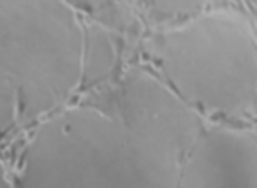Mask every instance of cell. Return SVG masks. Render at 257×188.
<instances>
[{"label":"cell","mask_w":257,"mask_h":188,"mask_svg":"<svg viewBox=\"0 0 257 188\" xmlns=\"http://www.w3.org/2000/svg\"><path fill=\"white\" fill-rule=\"evenodd\" d=\"M147 65L204 120L253 127L257 34L234 4H197L185 18L159 27L143 43Z\"/></svg>","instance_id":"cell-1"},{"label":"cell","mask_w":257,"mask_h":188,"mask_svg":"<svg viewBox=\"0 0 257 188\" xmlns=\"http://www.w3.org/2000/svg\"><path fill=\"white\" fill-rule=\"evenodd\" d=\"M85 53L76 6L0 0V137L71 106L85 83Z\"/></svg>","instance_id":"cell-2"},{"label":"cell","mask_w":257,"mask_h":188,"mask_svg":"<svg viewBox=\"0 0 257 188\" xmlns=\"http://www.w3.org/2000/svg\"><path fill=\"white\" fill-rule=\"evenodd\" d=\"M97 107L116 127L138 188H176L208 121L145 65L121 72Z\"/></svg>","instance_id":"cell-3"},{"label":"cell","mask_w":257,"mask_h":188,"mask_svg":"<svg viewBox=\"0 0 257 188\" xmlns=\"http://www.w3.org/2000/svg\"><path fill=\"white\" fill-rule=\"evenodd\" d=\"M15 188H138L114 123L93 104L39 123L22 153Z\"/></svg>","instance_id":"cell-4"},{"label":"cell","mask_w":257,"mask_h":188,"mask_svg":"<svg viewBox=\"0 0 257 188\" xmlns=\"http://www.w3.org/2000/svg\"><path fill=\"white\" fill-rule=\"evenodd\" d=\"M176 188H257L255 128L208 123Z\"/></svg>","instance_id":"cell-5"},{"label":"cell","mask_w":257,"mask_h":188,"mask_svg":"<svg viewBox=\"0 0 257 188\" xmlns=\"http://www.w3.org/2000/svg\"><path fill=\"white\" fill-rule=\"evenodd\" d=\"M0 188H15L13 184V177L9 176L8 169H6L4 162L0 160Z\"/></svg>","instance_id":"cell-6"}]
</instances>
